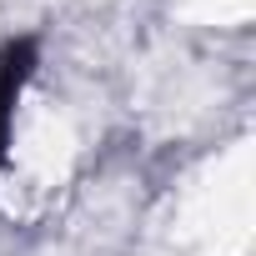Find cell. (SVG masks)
Returning a JSON list of instances; mask_svg holds the SVG:
<instances>
[{
  "instance_id": "6da1fadb",
  "label": "cell",
  "mask_w": 256,
  "mask_h": 256,
  "mask_svg": "<svg viewBox=\"0 0 256 256\" xmlns=\"http://www.w3.org/2000/svg\"><path fill=\"white\" fill-rule=\"evenodd\" d=\"M30 76H36V40H10L0 50V161H6V146H10L16 100H20Z\"/></svg>"
}]
</instances>
